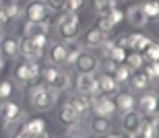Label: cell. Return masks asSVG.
I'll return each mask as SVG.
<instances>
[{"mask_svg":"<svg viewBox=\"0 0 159 138\" xmlns=\"http://www.w3.org/2000/svg\"><path fill=\"white\" fill-rule=\"evenodd\" d=\"M29 101L31 105L39 111H48L52 109L58 101V91H54L52 87L48 84H37V87H31L29 91Z\"/></svg>","mask_w":159,"mask_h":138,"instance_id":"cell-1","label":"cell"},{"mask_svg":"<svg viewBox=\"0 0 159 138\" xmlns=\"http://www.w3.org/2000/svg\"><path fill=\"white\" fill-rule=\"evenodd\" d=\"M79 31H81V21H79L77 12H66L58 19V33L62 39H66V41L77 39Z\"/></svg>","mask_w":159,"mask_h":138,"instance_id":"cell-2","label":"cell"},{"mask_svg":"<svg viewBox=\"0 0 159 138\" xmlns=\"http://www.w3.org/2000/svg\"><path fill=\"white\" fill-rule=\"evenodd\" d=\"M41 74H43V80H46L48 87H52V89L58 91V93H60V91H66V89H68V84H70L68 74L62 72L58 66H48Z\"/></svg>","mask_w":159,"mask_h":138,"instance_id":"cell-3","label":"cell"},{"mask_svg":"<svg viewBox=\"0 0 159 138\" xmlns=\"http://www.w3.org/2000/svg\"><path fill=\"white\" fill-rule=\"evenodd\" d=\"M25 17H27V21L48 23L50 17H52V11H50V6L43 0H31L29 4H27V8H25Z\"/></svg>","mask_w":159,"mask_h":138,"instance_id":"cell-4","label":"cell"},{"mask_svg":"<svg viewBox=\"0 0 159 138\" xmlns=\"http://www.w3.org/2000/svg\"><path fill=\"white\" fill-rule=\"evenodd\" d=\"M39 74H41V68L35 60H27V62L19 64V66L15 68V78L23 84H31Z\"/></svg>","mask_w":159,"mask_h":138,"instance_id":"cell-5","label":"cell"},{"mask_svg":"<svg viewBox=\"0 0 159 138\" xmlns=\"http://www.w3.org/2000/svg\"><path fill=\"white\" fill-rule=\"evenodd\" d=\"M99 66V60H97V56L91 54V52H85L81 50L77 56V60H75V68H77L81 74H93Z\"/></svg>","mask_w":159,"mask_h":138,"instance_id":"cell-6","label":"cell"},{"mask_svg":"<svg viewBox=\"0 0 159 138\" xmlns=\"http://www.w3.org/2000/svg\"><path fill=\"white\" fill-rule=\"evenodd\" d=\"M21 115H23V111H21V107L17 103L8 101V99H2V103H0V120L4 122L6 126H12L15 122H19Z\"/></svg>","mask_w":159,"mask_h":138,"instance_id":"cell-7","label":"cell"},{"mask_svg":"<svg viewBox=\"0 0 159 138\" xmlns=\"http://www.w3.org/2000/svg\"><path fill=\"white\" fill-rule=\"evenodd\" d=\"M91 107L97 115H106V118H112L118 109H116V101H112L110 97H103V95H93L91 99Z\"/></svg>","mask_w":159,"mask_h":138,"instance_id":"cell-8","label":"cell"},{"mask_svg":"<svg viewBox=\"0 0 159 138\" xmlns=\"http://www.w3.org/2000/svg\"><path fill=\"white\" fill-rule=\"evenodd\" d=\"M97 80V93L95 95H103V97H112L118 93V87L120 84L114 80L112 74H107V72H103V74H99V76L95 78Z\"/></svg>","mask_w":159,"mask_h":138,"instance_id":"cell-9","label":"cell"},{"mask_svg":"<svg viewBox=\"0 0 159 138\" xmlns=\"http://www.w3.org/2000/svg\"><path fill=\"white\" fill-rule=\"evenodd\" d=\"M79 120H81V114L72 107L70 103H66V105H62V107H60V111H58V122L64 128H75L79 124Z\"/></svg>","mask_w":159,"mask_h":138,"instance_id":"cell-10","label":"cell"},{"mask_svg":"<svg viewBox=\"0 0 159 138\" xmlns=\"http://www.w3.org/2000/svg\"><path fill=\"white\" fill-rule=\"evenodd\" d=\"M159 109V95L157 93H145V95L141 97V101H139V111H141V115H153L157 114Z\"/></svg>","mask_w":159,"mask_h":138,"instance_id":"cell-11","label":"cell"},{"mask_svg":"<svg viewBox=\"0 0 159 138\" xmlns=\"http://www.w3.org/2000/svg\"><path fill=\"white\" fill-rule=\"evenodd\" d=\"M143 124V115L141 111H136V109H130L126 111L122 118V130H126V134H134Z\"/></svg>","mask_w":159,"mask_h":138,"instance_id":"cell-12","label":"cell"},{"mask_svg":"<svg viewBox=\"0 0 159 138\" xmlns=\"http://www.w3.org/2000/svg\"><path fill=\"white\" fill-rule=\"evenodd\" d=\"M19 54H23L27 60H39L41 54H43V50L37 48L31 37H25V39L19 41Z\"/></svg>","mask_w":159,"mask_h":138,"instance_id":"cell-13","label":"cell"},{"mask_svg":"<svg viewBox=\"0 0 159 138\" xmlns=\"http://www.w3.org/2000/svg\"><path fill=\"white\" fill-rule=\"evenodd\" d=\"M77 89H79V93H83V95H91L93 97L95 93H97V80H95L93 74H81V72H79Z\"/></svg>","mask_w":159,"mask_h":138,"instance_id":"cell-14","label":"cell"},{"mask_svg":"<svg viewBox=\"0 0 159 138\" xmlns=\"http://www.w3.org/2000/svg\"><path fill=\"white\" fill-rule=\"evenodd\" d=\"M124 15H126V19H128V23L132 25V27H145V25H147V21H149L147 15H145V11H143V4L130 6Z\"/></svg>","mask_w":159,"mask_h":138,"instance_id":"cell-15","label":"cell"},{"mask_svg":"<svg viewBox=\"0 0 159 138\" xmlns=\"http://www.w3.org/2000/svg\"><path fill=\"white\" fill-rule=\"evenodd\" d=\"M66 45L64 43H52L50 45V52H48V58L52 62V66H60V64H66Z\"/></svg>","mask_w":159,"mask_h":138,"instance_id":"cell-16","label":"cell"},{"mask_svg":"<svg viewBox=\"0 0 159 138\" xmlns=\"http://www.w3.org/2000/svg\"><path fill=\"white\" fill-rule=\"evenodd\" d=\"M134 107H136V99L132 97V93H116V109L120 114H126Z\"/></svg>","mask_w":159,"mask_h":138,"instance_id":"cell-17","label":"cell"},{"mask_svg":"<svg viewBox=\"0 0 159 138\" xmlns=\"http://www.w3.org/2000/svg\"><path fill=\"white\" fill-rule=\"evenodd\" d=\"M0 52L6 58H17L19 56V39L17 37H2L0 39Z\"/></svg>","mask_w":159,"mask_h":138,"instance_id":"cell-18","label":"cell"},{"mask_svg":"<svg viewBox=\"0 0 159 138\" xmlns=\"http://www.w3.org/2000/svg\"><path fill=\"white\" fill-rule=\"evenodd\" d=\"M149 39L147 35L143 33H132V35H126V48H132L134 52H143V50L149 45Z\"/></svg>","mask_w":159,"mask_h":138,"instance_id":"cell-19","label":"cell"},{"mask_svg":"<svg viewBox=\"0 0 159 138\" xmlns=\"http://www.w3.org/2000/svg\"><path fill=\"white\" fill-rule=\"evenodd\" d=\"M128 83H130V87H132L134 91H143V89H147L149 84H151V78L143 72V68H139L134 74H130Z\"/></svg>","mask_w":159,"mask_h":138,"instance_id":"cell-20","label":"cell"},{"mask_svg":"<svg viewBox=\"0 0 159 138\" xmlns=\"http://www.w3.org/2000/svg\"><path fill=\"white\" fill-rule=\"evenodd\" d=\"M89 128H91V132L95 134H106L112 130V124H110V120H107L106 115H95V118H91V122H89Z\"/></svg>","mask_w":159,"mask_h":138,"instance_id":"cell-21","label":"cell"},{"mask_svg":"<svg viewBox=\"0 0 159 138\" xmlns=\"http://www.w3.org/2000/svg\"><path fill=\"white\" fill-rule=\"evenodd\" d=\"M70 105L75 109H77L79 114H87L89 109H91V95H77V97H72V101H70Z\"/></svg>","mask_w":159,"mask_h":138,"instance_id":"cell-22","label":"cell"},{"mask_svg":"<svg viewBox=\"0 0 159 138\" xmlns=\"http://www.w3.org/2000/svg\"><path fill=\"white\" fill-rule=\"evenodd\" d=\"M103 41H106V33L99 31L97 27L91 29V31H87V39H85V43H87L89 48H99Z\"/></svg>","mask_w":159,"mask_h":138,"instance_id":"cell-23","label":"cell"},{"mask_svg":"<svg viewBox=\"0 0 159 138\" xmlns=\"http://www.w3.org/2000/svg\"><path fill=\"white\" fill-rule=\"evenodd\" d=\"M41 33H48V23H35V21H27V25H25V37L41 35Z\"/></svg>","mask_w":159,"mask_h":138,"instance_id":"cell-24","label":"cell"},{"mask_svg":"<svg viewBox=\"0 0 159 138\" xmlns=\"http://www.w3.org/2000/svg\"><path fill=\"white\" fill-rule=\"evenodd\" d=\"M130 68L126 66V64H118V66L114 68V72H112V76H114V80L118 84H122V83H128V78H130Z\"/></svg>","mask_w":159,"mask_h":138,"instance_id":"cell-25","label":"cell"},{"mask_svg":"<svg viewBox=\"0 0 159 138\" xmlns=\"http://www.w3.org/2000/svg\"><path fill=\"white\" fill-rule=\"evenodd\" d=\"M143 58L147 62H159V41H149V45L143 50Z\"/></svg>","mask_w":159,"mask_h":138,"instance_id":"cell-26","label":"cell"},{"mask_svg":"<svg viewBox=\"0 0 159 138\" xmlns=\"http://www.w3.org/2000/svg\"><path fill=\"white\" fill-rule=\"evenodd\" d=\"M143 11H145V15H147L149 21H159V2L147 0V2L143 4Z\"/></svg>","mask_w":159,"mask_h":138,"instance_id":"cell-27","label":"cell"},{"mask_svg":"<svg viewBox=\"0 0 159 138\" xmlns=\"http://www.w3.org/2000/svg\"><path fill=\"white\" fill-rule=\"evenodd\" d=\"M93 11L97 12V15H106V12H110L116 6V0H93Z\"/></svg>","mask_w":159,"mask_h":138,"instance_id":"cell-28","label":"cell"},{"mask_svg":"<svg viewBox=\"0 0 159 138\" xmlns=\"http://www.w3.org/2000/svg\"><path fill=\"white\" fill-rule=\"evenodd\" d=\"M124 62H128L130 70H139V68H143V64H145V58H143L141 52H132V54L126 56V60H124Z\"/></svg>","mask_w":159,"mask_h":138,"instance_id":"cell-29","label":"cell"},{"mask_svg":"<svg viewBox=\"0 0 159 138\" xmlns=\"http://www.w3.org/2000/svg\"><path fill=\"white\" fill-rule=\"evenodd\" d=\"M143 72L151 78V83H153V80H159V62H147V60H145V64H143Z\"/></svg>","mask_w":159,"mask_h":138,"instance_id":"cell-30","label":"cell"},{"mask_svg":"<svg viewBox=\"0 0 159 138\" xmlns=\"http://www.w3.org/2000/svg\"><path fill=\"white\" fill-rule=\"evenodd\" d=\"M114 27H116V23H114L107 15H99V19H97V29L103 31V33L107 35V33H112V31H114Z\"/></svg>","mask_w":159,"mask_h":138,"instance_id":"cell-31","label":"cell"},{"mask_svg":"<svg viewBox=\"0 0 159 138\" xmlns=\"http://www.w3.org/2000/svg\"><path fill=\"white\" fill-rule=\"evenodd\" d=\"M23 130H27V132L35 134V132H41V130H46V122L43 120H29L25 126H21Z\"/></svg>","mask_w":159,"mask_h":138,"instance_id":"cell-32","label":"cell"},{"mask_svg":"<svg viewBox=\"0 0 159 138\" xmlns=\"http://www.w3.org/2000/svg\"><path fill=\"white\" fill-rule=\"evenodd\" d=\"M79 52H81V45L79 43H75V41H70L68 45H66V62H70V64H75V60H77V56H79Z\"/></svg>","mask_w":159,"mask_h":138,"instance_id":"cell-33","label":"cell"},{"mask_svg":"<svg viewBox=\"0 0 159 138\" xmlns=\"http://www.w3.org/2000/svg\"><path fill=\"white\" fill-rule=\"evenodd\" d=\"M83 4H85V0H66L64 8H66V12H79L83 8Z\"/></svg>","mask_w":159,"mask_h":138,"instance_id":"cell-34","label":"cell"},{"mask_svg":"<svg viewBox=\"0 0 159 138\" xmlns=\"http://www.w3.org/2000/svg\"><path fill=\"white\" fill-rule=\"evenodd\" d=\"M4 12L8 15V19H15V17L21 15V6H19V2H8L4 6Z\"/></svg>","mask_w":159,"mask_h":138,"instance_id":"cell-35","label":"cell"},{"mask_svg":"<svg viewBox=\"0 0 159 138\" xmlns=\"http://www.w3.org/2000/svg\"><path fill=\"white\" fill-rule=\"evenodd\" d=\"M11 95H12V83L11 80L0 83V99H8Z\"/></svg>","mask_w":159,"mask_h":138,"instance_id":"cell-36","label":"cell"},{"mask_svg":"<svg viewBox=\"0 0 159 138\" xmlns=\"http://www.w3.org/2000/svg\"><path fill=\"white\" fill-rule=\"evenodd\" d=\"M106 15H107L110 19H112V21H114L116 25H118V23H122V19H124V12L120 11V8H116V6H114V8H112L110 12H106Z\"/></svg>","mask_w":159,"mask_h":138,"instance_id":"cell-37","label":"cell"},{"mask_svg":"<svg viewBox=\"0 0 159 138\" xmlns=\"http://www.w3.org/2000/svg\"><path fill=\"white\" fill-rule=\"evenodd\" d=\"M43 2H46L48 6H50V11H62V8H64V2L66 0H43Z\"/></svg>","mask_w":159,"mask_h":138,"instance_id":"cell-38","label":"cell"},{"mask_svg":"<svg viewBox=\"0 0 159 138\" xmlns=\"http://www.w3.org/2000/svg\"><path fill=\"white\" fill-rule=\"evenodd\" d=\"M8 23V15L4 12V8H0V31L4 29V25Z\"/></svg>","mask_w":159,"mask_h":138,"instance_id":"cell-39","label":"cell"},{"mask_svg":"<svg viewBox=\"0 0 159 138\" xmlns=\"http://www.w3.org/2000/svg\"><path fill=\"white\" fill-rule=\"evenodd\" d=\"M12 138H31V132H27V130H23V128H19Z\"/></svg>","mask_w":159,"mask_h":138,"instance_id":"cell-40","label":"cell"},{"mask_svg":"<svg viewBox=\"0 0 159 138\" xmlns=\"http://www.w3.org/2000/svg\"><path fill=\"white\" fill-rule=\"evenodd\" d=\"M99 138H122L118 134H112V132H106V134H99Z\"/></svg>","mask_w":159,"mask_h":138,"instance_id":"cell-41","label":"cell"},{"mask_svg":"<svg viewBox=\"0 0 159 138\" xmlns=\"http://www.w3.org/2000/svg\"><path fill=\"white\" fill-rule=\"evenodd\" d=\"M4 68V62H2V52H0V70Z\"/></svg>","mask_w":159,"mask_h":138,"instance_id":"cell-42","label":"cell"},{"mask_svg":"<svg viewBox=\"0 0 159 138\" xmlns=\"http://www.w3.org/2000/svg\"><path fill=\"white\" fill-rule=\"evenodd\" d=\"M8 2H19V0H8Z\"/></svg>","mask_w":159,"mask_h":138,"instance_id":"cell-43","label":"cell"},{"mask_svg":"<svg viewBox=\"0 0 159 138\" xmlns=\"http://www.w3.org/2000/svg\"><path fill=\"white\" fill-rule=\"evenodd\" d=\"M64 138H70V136H64Z\"/></svg>","mask_w":159,"mask_h":138,"instance_id":"cell-44","label":"cell"},{"mask_svg":"<svg viewBox=\"0 0 159 138\" xmlns=\"http://www.w3.org/2000/svg\"><path fill=\"white\" fill-rule=\"evenodd\" d=\"M155 2H159V0H155Z\"/></svg>","mask_w":159,"mask_h":138,"instance_id":"cell-45","label":"cell"},{"mask_svg":"<svg viewBox=\"0 0 159 138\" xmlns=\"http://www.w3.org/2000/svg\"><path fill=\"white\" fill-rule=\"evenodd\" d=\"M157 111H159V109H157Z\"/></svg>","mask_w":159,"mask_h":138,"instance_id":"cell-46","label":"cell"}]
</instances>
